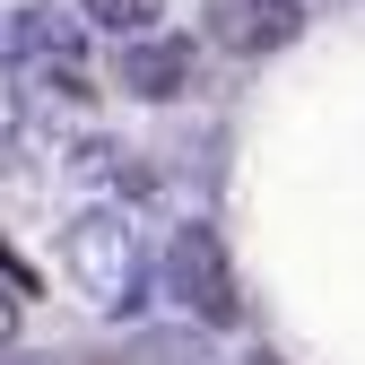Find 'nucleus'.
<instances>
[{"label": "nucleus", "instance_id": "1", "mask_svg": "<svg viewBox=\"0 0 365 365\" xmlns=\"http://www.w3.org/2000/svg\"><path fill=\"white\" fill-rule=\"evenodd\" d=\"M61 279H70V296L87 313L122 322V313L140 304V287H148V235H140V217H130L122 200H87L61 226Z\"/></svg>", "mask_w": 365, "mask_h": 365}, {"label": "nucleus", "instance_id": "2", "mask_svg": "<svg viewBox=\"0 0 365 365\" xmlns=\"http://www.w3.org/2000/svg\"><path fill=\"white\" fill-rule=\"evenodd\" d=\"M157 279H165V296L192 313L200 331H226V322H244V296H235V261H226V235L209 217H182L174 235H165V252H157Z\"/></svg>", "mask_w": 365, "mask_h": 365}, {"label": "nucleus", "instance_id": "3", "mask_svg": "<svg viewBox=\"0 0 365 365\" xmlns=\"http://www.w3.org/2000/svg\"><path fill=\"white\" fill-rule=\"evenodd\" d=\"M113 78L130 96H148V105H174V96H192V78H200V43L192 35H122Z\"/></svg>", "mask_w": 365, "mask_h": 365}, {"label": "nucleus", "instance_id": "4", "mask_svg": "<svg viewBox=\"0 0 365 365\" xmlns=\"http://www.w3.org/2000/svg\"><path fill=\"white\" fill-rule=\"evenodd\" d=\"M296 26H304V0H209V43L235 61H261L279 43H296Z\"/></svg>", "mask_w": 365, "mask_h": 365}, {"label": "nucleus", "instance_id": "5", "mask_svg": "<svg viewBox=\"0 0 365 365\" xmlns=\"http://www.w3.org/2000/svg\"><path fill=\"white\" fill-rule=\"evenodd\" d=\"M78 18L87 26H113V35H148L165 18V0H78Z\"/></svg>", "mask_w": 365, "mask_h": 365}, {"label": "nucleus", "instance_id": "6", "mask_svg": "<svg viewBox=\"0 0 365 365\" xmlns=\"http://www.w3.org/2000/svg\"><path fill=\"white\" fill-rule=\"evenodd\" d=\"M18 130H26V70L0 61V140H18Z\"/></svg>", "mask_w": 365, "mask_h": 365}, {"label": "nucleus", "instance_id": "7", "mask_svg": "<svg viewBox=\"0 0 365 365\" xmlns=\"http://www.w3.org/2000/svg\"><path fill=\"white\" fill-rule=\"evenodd\" d=\"M130 365H209V356H200V339H140Z\"/></svg>", "mask_w": 365, "mask_h": 365}, {"label": "nucleus", "instance_id": "8", "mask_svg": "<svg viewBox=\"0 0 365 365\" xmlns=\"http://www.w3.org/2000/svg\"><path fill=\"white\" fill-rule=\"evenodd\" d=\"M0 287H9V296H18V304H26V296H35V269H26V261H18V244H0Z\"/></svg>", "mask_w": 365, "mask_h": 365}, {"label": "nucleus", "instance_id": "9", "mask_svg": "<svg viewBox=\"0 0 365 365\" xmlns=\"http://www.w3.org/2000/svg\"><path fill=\"white\" fill-rule=\"evenodd\" d=\"M9 331H18V296L0 287V339H9Z\"/></svg>", "mask_w": 365, "mask_h": 365}, {"label": "nucleus", "instance_id": "10", "mask_svg": "<svg viewBox=\"0 0 365 365\" xmlns=\"http://www.w3.org/2000/svg\"><path fill=\"white\" fill-rule=\"evenodd\" d=\"M244 365H279V356H269V348H252V356H244Z\"/></svg>", "mask_w": 365, "mask_h": 365}]
</instances>
